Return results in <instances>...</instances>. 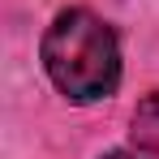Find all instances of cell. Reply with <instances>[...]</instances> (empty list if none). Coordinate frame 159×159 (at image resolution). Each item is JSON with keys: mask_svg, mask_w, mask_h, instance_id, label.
Instances as JSON below:
<instances>
[{"mask_svg": "<svg viewBox=\"0 0 159 159\" xmlns=\"http://www.w3.org/2000/svg\"><path fill=\"white\" fill-rule=\"evenodd\" d=\"M43 65L52 82L69 99H103L120 82V52H116V34L90 17L86 9L60 13L43 39Z\"/></svg>", "mask_w": 159, "mask_h": 159, "instance_id": "1", "label": "cell"}, {"mask_svg": "<svg viewBox=\"0 0 159 159\" xmlns=\"http://www.w3.org/2000/svg\"><path fill=\"white\" fill-rule=\"evenodd\" d=\"M129 138H133V146H142V151L159 155V95H146V99L138 103Z\"/></svg>", "mask_w": 159, "mask_h": 159, "instance_id": "2", "label": "cell"}, {"mask_svg": "<svg viewBox=\"0 0 159 159\" xmlns=\"http://www.w3.org/2000/svg\"><path fill=\"white\" fill-rule=\"evenodd\" d=\"M107 159H129V155H107Z\"/></svg>", "mask_w": 159, "mask_h": 159, "instance_id": "3", "label": "cell"}]
</instances>
